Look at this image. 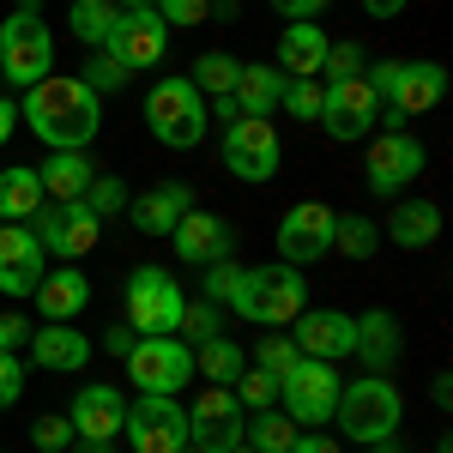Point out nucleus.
I'll return each mask as SVG.
<instances>
[{"label":"nucleus","mask_w":453,"mask_h":453,"mask_svg":"<svg viewBox=\"0 0 453 453\" xmlns=\"http://www.w3.org/2000/svg\"><path fill=\"white\" fill-rule=\"evenodd\" d=\"M290 441H296V423L284 418L279 405H260V411H248V418H242V448H254V453H290Z\"/></svg>","instance_id":"nucleus-32"},{"label":"nucleus","mask_w":453,"mask_h":453,"mask_svg":"<svg viewBox=\"0 0 453 453\" xmlns=\"http://www.w3.org/2000/svg\"><path fill=\"white\" fill-rule=\"evenodd\" d=\"M42 200H49V194H42V181H36L31 164L0 170V224H31Z\"/></svg>","instance_id":"nucleus-30"},{"label":"nucleus","mask_w":453,"mask_h":453,"mask_svg":"<svg viewBox=\"0 0 453 453\" xmlns=\"http://www.w3.org/2000/svg\"><path fill=\"white\" fill-rule=\"evenodd\" d=\"M121 363H127V381L140 387V393H181V387L194 381V345H181L175 333L134 339V350Z\"/></svg>","instance_id":"nucleus-10"},{"label":"nucleus","mask_w":453,"mask_h":453,"mask_svg":"<svg viewBox=\"0 0 453 453\" xmlns=\"http://www.w3.org/2000/svg\"><path fill=\"white\" fill-rule=\"evenodd\" d=\"M399 350H405V326H399L393 309L357 314V345H350V357H363V375H387L399 363Z\"/></svg>","instance_id":"nucleus-23"},{"label":"nucleus","mask_w":453,"mask_h":453,"mask_svg":"<svg viewBox=\"0 0 453 453\" xmlns=\"http://www.w3.org/2000/svg\"><path fill=\"white\" fill-rule=\"evenodd\" d=\"M429 399H435L441 411H448V405H453V381H448V375H435V381H429Z\"/></svg>","instance_id":"nucleus-53"},{"label":"nucleus","mask_w":453,"mask_h":453,"mask_svg":"<svg viewBox=\"0 0 453 453\" xmlns=\"http://www.w3.org/2000/svg\"><path fill=\"white\" fill-rule=\"evenodd\" d=\"M320 104H326V85H320V79H284L279 109L290 121H320Z\"/></svg>","instance_id":"nucleus-37"},{"label":"nucleus","mask_w":453,"mask_h":453,"mask_svg":"<svg viewBox=\"0 0 453 453\" xmlns=\"http://www.w3.org/2000/svg\"><path fill=\"white\" fill-rule=\"evenodd\" d=\"M236 109L242 115H260V121H273V109H279L284 97V73L273 67V61H254V67H242V79H236Z\"/></svg>","instance_id":"nucleus-29"},{"label":"nucleus","mask_w":453,"mask_h":453,"mask_svg":"<svg viewBox=\"0 0 453 453\" xmlns=\"http://www.w3.org/2000/svg\"><path fill=\"white\" fill-rule=\"evenodd\" d=\"M188 211H194V188L188 181H157V188H145V194L127 200V218H134L140 236H170Z\"/></svg>","instance_id":"nucleus-22"},{"label":"nucleus","mask_w":453,"mask_h":453,"mask_svg":"<svg viewBox=\"0 0 453 453\" xmlns=\"http://www.w3.org/2000/svg\"><path fill=\"white\" fill-rule=\"evenodd\" d=\"M333 423L339 435L357 441V448H375V441H393L399 423H405V399L387 375H357V381L339 387V405H333Z\"/></svg>","instance_id":"nucleus-3"},{"label":"nucleus","mask_w":453,"mask_h":453,"mask_svg":"<svg viewBox=\"0 0 453 453\" xmlns=\"http://www.w3.org/2000/svg\"><path fill=\"white\" fill-rule=\"evenodd\" d=\"M164 49H170V25L151 12V6H134V12H121L115 19V31H109L104 55H115L127 73H145L164 61Z\"/></svg>","instance_id":"nucleus-16"},{"label":"nucleus","mask_w":453,"mask_h":453,"mask_svg":"<svg viewBox=\"0 0 453 453\" xmlns=\"http://www.w3.org/2000/svg\"><path fill=\"white\" fill-rule=\"evenodd\" d=\"M290 453H345L333 435H320V429H296V441H290Z\"/></svg>","instance_id":"nucleus-48"},{"label":"nucleus","mask_w":453,"mask_h":453,"mask_svg":"<svg viewBox=\"0 0 453 453\" xmlns=\"http://www.w3.org/2000/svg\"><path fill=\"white\" fill-rule=\"evenodd\" d=\"M242 399L230 387H206L194 405H188V448L200 453H230L242 448Z\"/></svg>","instance_id":"nucleus-13"},{"label":"nucleus","mask_w":453,"mask_h":453,"mask_svg":"<svg viewBox=\"0 0 453 453\" xmlns=\"http://www.w3.org/2000/svg\"><path fill=\"white\" fill-rule=\"evenodd\" d=\"M91 175H97V164H91L85 151H49L42 170H36V181H42L49 200H85Z\"/></svg>","instance_id":"nucleus-28"},{"label":"nucleus","mask_w":453,"mask_h":453,"mask_svg":"<svg viewBox=\"0 0 453 453\" xmlns=\"http://www.w3.org/2000/svg\"><path fill=\"white\" fill-rule=\"evenodd\" d=\"M31 224H36L42 254H55V260H79V254H91L97 236H104V218L85 206V200H42Z\"/></svg>","instance_id":"nucleus-9"},{"label":"nucleus","mask_w":453,"mask_h":453,"mask_svg":"<svg viewBox=\"0 0 453 453\" xmlns=\"http://www.w3.org/2000/svg\"><path fill=\"white\" fill-rule=\"evenodd\" d=\"M363 73V49L357 42H333L326 61H320V85H339V79H357Z\"/></svg>","instance_id":"nucleus-43"},{"label":"nucleus","mask_w":453,"mask_h":453,"mask_svg":"<svg viewBox=\"0 0 453 453\" xmlns=\"http://www.w3.org/2000/svg\"><path fill=\"white\" fill-rule=\"evenodd\" d=\"M49 73H55V36L42 25V12H31V6L6 12V25H0V79L31 91Z\"/></svg>","instance_id":"nucleus-5"},{"label":"nucleus","mask_w":453,"mask_h":453,"mask_svg":"<svg viewBox=\"0 0 453 453\" xmlns=\"http://www.w3.org/2000/svg\"><path fill=\"white\" fill-rule=\"evenodd\" d=\"M115 19H121V6H115V0H73V12H67L73 36H79L85 49H104L109 31H115Z\"/></svg>","instance_id":"nucleus-34"},{"label":"nucleus","mask_w":453,"mask_h":453,"mask_svg":"<svg viewBox=\"0 0 453 453\" xmlns=\"http://www.w3.org/2000/svg\"><path fill=\"white\" fill-rule=\"evenodd\" d=\"M320 6H326V0H273V12H279L284 25H296V19H320Z\"/></svg>","instance_id":"nucleus-49"},{"label":"nucleus","mask_w":453,"mask_h":453,"mask_svg":"<svg viewBox=\"0 0 453 453\" xmlns=\"http://www.w3.org/2000/svg\"><path fill=\"white\" fill-rule=\"evenodd\" d=\"M145 127H151V140L170 145V151H194V145L206 140L211 115H206V97L194 91V79H157L145 91Z\"/></svg>","instance_id":"nucleus-4"},{"label":"nucleus","mask_w":453,"mask_h":453,"mask_svg":"<svg viewBox=\"0 0 453 453\" xmlns=\"http://www.w3.org/2000/svg\"><path fill=\"white\" fill-rule=\"evenodd\" d=\"M19 115L31 121V134L49 151H85L104 127V97L79 79V73H49L19 97Z\"/></svg>","instance_id":"nucleus-1"},{"label":"nucleus","mask_w":453,"mask_h":453,"mask_svg":"<svg viewBox=\"0 0 453 453\" xmlns=\"http://www.w3.org/2000/svg\"><path fill=\"white\" fill-rule=\"evenodd\" d=\"M375 248H381V224H369L363 211H339V218H333V254L369 260Z\"/></svg>","instance_id":"nucleus-35"},{"label":"nucleus","mask_w":453,"mask_h":453,"mask_svg":"<svg viewBox=\"0 0 453 453\" xmlns=\"http://www.w3.org/2000/svg\"><path fill=\"white\" fill-rule=\"evenodd\" d=\"M79 79H85L97 97H115V91H127V67H121L115 55H104V49H91V61L79 67Z\"/></svg>","instance_id":"nucleus-38"},{"label":"nucleus","mask_w":453,"mask_h":453,"mask_svg":"<svg viewBox=\"0 0 453 453\" xmlns=\"http://www.w3.org/2000/svg\"><path fill=\"white\" fill-rule=\"evenodd\" d=\"M19 345H31V320L19 309H6L0 314V350H19Z\"/></svg>","instance_id":"nucleus-47"},{"label":"nucleus","mask_w":453,"mask_h":453,"mask_svg":"<svg viewBox=\"0 0 453 453\" xmlns=\"http://www.w3.org/2000/svg\"><path fill=\"white\" fill-rule=\"evenodd\" d=\"M181 453H200V448H181Z\"/></svg>","instance_id":"nucleus-58"},{"label":"nucleus","mask_w":453,"mask_h":453,"mask_svg":"<svg viewBox=\"0 0 453 453\" xmlns=\"http://www.w3.org/2000/svg\"><path fill=\"white\" fill-rule=\"evenodd\" d=\"M230 393L242 399V411H260V405H279V375H266V369H242Z\"/></svg>","instance_id":"nucleus-41"},{"label":"nucleus","mask_w":453,"mask_h":453,"mask_svg":"<svg viewBox=\"0 0 453 453\" xmlns=\"http://www.w3.org/2000/svg\"><path fill=\"white\" fill-rule=\"evenodd\" d=\"M12 127H19V104H12V97H0V145L12 140Z\"/></svg>","instance_id":"nucleus-52"},{"label":"nucleus","mask_w":453,"mask_h":453,"mask_svg":"<svg viewBox=\"0 0 453 453\" xmlns=\"http://www.w3.org/2000/svg\"><path fill=\"white\" fill-rule=\"evenodd\" d=\"M79 453H115V441H73Z\"/></svg>","instance_id":"nucleus-54"},{"label":"nucleus","mask_w":453,"mask_h":453,"mask_svg":"<svg viewBox=\"0 0 453 453\" xmlns=\"http://www.w3.org/2000/svg\"><path fill=\"white\" fill-rule=\"evenodd\" d=\"M405 6H411V0H363V12H369V19H399Z\"/></svg>","instance_id":"nucleus-51"},{"label":"nucleus","mask_w":453,"mask_h":453,"mask_svg":"<svg viewBox=\"0 0 453 453\" xmlns=\"http://www.w3.org/2000/svg\"><path fill=\"white\" fill-rule=\"evenodd\" d=\"M248 369V350L236 345V339H206V345H194V375L211 387H236V375Z\"/></svg>","instance_id":"nucleus-31"},{"label":"nucleus","mask_w":453,"mask_h":453,"mask_svg":"<svg viewBox=\"0 0 453 453\" xmlns=\"http://www.w3.org/2000/svg\"><path fill=\"white\" fill-rule=\"evenodd\" d=\"M333 218L339 211L320 206V200H296V206L279 218V260L284 266H314L333 254Z\"/></svg>","instance_id":"nucleus-15"},{"label":"nucleus","mask_w":453,"mask_h":453,"mask_svg":"<svg viewBox=\"0 0 453 453\" xmlns=\"http://www.w3.org/2000/svg\"><path fill=\"white\" fill-rule=\"evenodd\" d=\"M326 49H333V36L320 31V19H296V25H284L279 36V61L273 67L284 79H320V61H326Z\"/></svg>","instance_id":"nucleus-26"},{"label":"nucleus","mask_w":453,"mask_h":453,"mask_svg":"<svg viewBox=\"0 0 453 453\" xmlns=\"http://www.w3.org/2000/svg\"><path fill=\"white\" fill-rule=\"evenodd\" d=\"M31 303L42 320H79L85 314V303H91V279L79 273V260H67V266H55V273H42V284L31 290Z\"/></svg>","instance_id":"nucleus-25"},{"label":"nucleus","mask_w":453,"mask_h":453,"mask_svg":"<svg viewBox=\"0 0 453 453\" xmlns=\"http://www.w3.org/2000/svg\"><path fill=\"white\" fill-rule=\"evenodd\" d=\"M279 164H284V145L273 134V121L242 115V121L224 127V170L236 175V181H273Z\"/></svg>","instance_id":"nucleus-11"},{"label":"nucleus","mask_w":453,"mask_h":453,"mask_svg":"<svg viewBox=\"0 0 453 453\" xmlns=\"http://www.w3.org/2000/svg\"><path fill=\"white\" fill-rule=\"evenodd\" d=\"M296 357H303V350L290 345V333H266V339H260V345H254V369H266V375H290V369H296Z\"/></svg>","instance_id":"nucleus-39"},{"label":"nucleus","mask_w":453,"mask_h":453,"mask_svg":"<svg viewBox=\"0 0 453 453\" xmlns=\"http://www.w3.org/2000/svg\"><path fill=\"white\" fill-rule=\"evenodd\" d=\"M175 242V260H188V266H211V260H230V248H236V230H230V218H218V211H188L181 224L170 230Z\"/></svg>","instance_id":"nucleus-20"},{"label":"nucleus","mask_w":453,"mask_h":453,"mask_svg":"<svg viewBox=\"0 0 453 453\" xmlns=\"http://www.w3.org/2000/svg\"><path fill=\"white\" fill-rule=\"evenodd\" d=\"M79 435H73V423L67 418H36L31 423V448L36 453H67Z\"/></svg>","instance_id":"nucleus-44"},{"label":"nucleus","mask_w":453,"mask_h":453,"mask_svg":"<svg viewBox=\"0 0 453 453\" xmlns=\"http://www.w3.org/2000/svg\"><path fill=\"white\" fill-rule=\"evenodd\" d=\"M115 6H121V12H134V6H151V0H115Z\"/></svg>","instance_id":"nucleus-56"},{"label":"nucleus","mask_w":453,"mask_h":453,"mask_svg":"<svg viewBox=\"0 0 453 453\" xmlns=\"http://www.w3.org/2000/svg\"><path fill=\"white\" fill-rule=\"evenodd\" d=\"M224 309H236L242 320H254V326H290L296 314L309 309V279H303V266H242V279H236V290H230V303Z\"/></svg>","instance_id":"nucleus-2"},{"label":"nucleus","mask_w":453,"mask_h":453,"mask_svg":"<svg viewBox=\"0 0 453 453\" xmlns=\"http://www.w3.org/2000/svg\"><path fill=\"white\" fill-rule=\"evenodd\" d=\"M375 121H381V97L369 91L363 73H357V79H339V85H326V104H320V127H326V140L357 145V140L375 134Z\"/></svg>","instance_id":"nucleus-12"},{"label":"nucleus","mask_w":453,"mask_h":453,"mask_svg":"<svg viewBox=\"0 0 453 453\" xmlns=\"http://www.w3.org/2000/svg\"><path fill=\"white\" fill-rule=\"evenodd\" d=\"M290 345L303 357H320V363H345L350 345H357V314L345 309H303L290 320Z\"/></svg>","instance_id":"nucleus-17"},{"label":"nucleus","mask_w":453,"mask_h":453,"mask_svg":"<svg viewBox=\"0 0 453 453\" xmlns=\"http://www.w3.org/2000/svg\"><path fill=\"white\" fill-rule=\"evenodd\" d=\"M151 12L170 25V31H188V25H206L211 0H151Z\"/></svg>","instance_id":"nucleus-42"},{"label":"nucleus","mask_w":453,"mask_h":453,"mask_svg":"<svg viewBox=\"0 0 453 453\" xmlns=\"http://www.w3.org/2000/svg\"><path fill=\"white\" fill-rule=\"evenodd\" d=\"M134 339H140L134 326H109V333H104V350H109V357H127V350H134Z\"/></svg>","instance_id":"nucleus-50"},{"label":"nucleus","mask_w":453,"mask_h":453,"mask_svg":"<svg viewBox=\"0 0 453 453\" xmlns=\"http://www.w3.org/2000/svg\"><path fill=\"white\" fill-rule=\"evenodd\" d=\"M448 97V67L441 61H399V73H393V85H387V109H399L405 121L411 115H423V109H435Z\"/></svg>","instance_id":"nucleus-21"},{"label":"nucleus","mask_w":453,"mask_h":453,"mask_svg":"<svg viewBox=\"0 0 453 453\" xmlns=\"http://www.w3.org/2000/svg\"><path fill=\"white\" fill-rule=\"evenodd\" d=\"M188 79H194V91L211 104V97H230V91H236L242 61H236V55H224V49H206V55L194 61V73H188Z\"/></svg>","instance_id":"nucleus-33"},{"label":"nucleus","mask_w":453,"mask_h":453,"mask_svg":"<svg viewBox=\"0 0 453 453\" xmlns=\"http://www.w3.org/2000/svg\"><path fill=\"white\" fill-rule=\"evenodd\" d=\"M49 273V254L31 224H0V296H31Z\"/></svg>","instance_id":"nucleus-18"},{"label":"nucleus","mask_w":453,"mask_h":453,"mask_svg":"<svg viewBox=\"0 0 453 453\" xmlns=\"http://www.w3.org/2000/svg\"><path fill=\"white\" fill-rule=\"evenodd\" d=\"M339 363H320V357H296V369L279 381V411L296 429H320V423H333V405H339Z\"/></svg>","instance_id":"nucleus-7"},{"label":"nucleus","mask_w":453,"mask_h":453,"mask_svg":"<svg viewBox=\"0 0 453 453\" xmlns=\"http://www.w3.org/2000/svg\"><path fill=\"white\" fill-rule=\"evenodd\" d=\"M73 435L79 441H115L121 435V423H127V399H121V387L109 381H85L79 393H73Z\"/></svg>","instance_id":"nucleus-19"},{"label":"nucleus","mask_w":453,"mask_h":453,"mask_svg":"<svg viewBox=\"0 0 453 453\" xmlns=\"http://www.w3.org/2000/svg\"><path fill=\"white\" fill-rule=\"evenodd\" d=\"M121 435H127L134 453H181L188 448V405H181V393H140L127 405Z\"/></svg>","instance_id":"nucleus-8"},{"label":"nucleus","mask_w":453,"mask_h":453,"mask_svg":"<svg viewBox=\"0 0 453 453\" xmlns=\"http://www.w3.org/2000/svg\"><path fill=\"white\" fill-rule=\"evenodd\" d=\"M85 206L97 211V218H115V211H127V181L121 175H91V188H85Z\"/></svg>","instance_id":"nucleus-40"},{"label":"nucleus","mask_w":453,"mask_h":453,"mask_svg":"<svg viewBox=\"0 0 453 453\" xmlns=\"http://www.w3.org/2000/svg\"><path fill=\"white\" fill-rule=\"evenodd\" d=\"M200 273H206V303L224 309L230 290H236V279H242V266H236V260H211V266H200Z\"/></svg>","instance_id":"nucleus-46"},{"label":"nucleus","mask_w":453,"mask_h":453,"mask_svg":"<svg viewBox=\"0 0 453 453\" xmlns=\"http://www.w3.org/2000/svg\"><path fill=\"white\" fill-rule=\"evenodd\" d=\"M423 140L411 134H381V140H369V157H363V181H369V194H381V200H399L411 181L423 175Z\"/></svg>","instance_id":"nucleus-14"},{"label":"nucleus","mask_w":453,"mask_h":453,"mask_svg":"<svg viewBox=\"0 0 453 453\" xmlns=\"http://www.w3.org/2000/svg\"><path fill=\"white\" fill-rule=\"evenodd\" d=\"M19 399H25V357L0 350V411H12Z\"/></svg>","instance_id":"nucleus-45"},{"label":"nucleus","mask_w":453,"mask_h":453,"mask_svg":"<svg viewBox=\"0 0 453 453\" xmlns=\"http://www.w3.org/2000/svg\"><path fill=\"white\" fill-rule=\"evenodd\" d=\"M31 363L49 375H79L91 363V339L73 326V320H42L31 333Z\"/></svg>","instance_id":"nucleus-24"},{"label":"nucleus","mask_w":453,"mask_h":453,"mask_svg":"<svg viewBox=\"0 0 453 453\" xmlns=\"http://www.w3.org/2000/svg\"><path fill=\"white\" fill-rule=\"evenodd\" d=\"M121 296H127V326L140 333V339H164L181 326V309H188V296H181V284H175L170 266H134L127 279H121Z\"/></svg>","instance_id":"nucleus-6"},{"label":"nucleus","mask_w":453,"mask_h":453,"mask_svg":"<svg viewBox=\"0 0 453 453\" xmlns=\"http://www.w3.org/2000/svg\"><path fill=\"white\" fill-rule=\"evenodd\" d=\"M218 333H224V309H218V303L200 296V303H188V309H181V326H175V339H181V345H206V339H218Z\"/></svg>","instance_id":"nucleus-36"},{"label":"nucleus","mask_w":453,"mask_h":453,"mask_svg":"<svg viewBox=\"0 0 453 453\" xmlns=\"http://www.w3.org/2000/svg\"><path fill=\"white\" fill-rule=\"evenodd\" d=\"M435 453H453V441H448V435H441V441H435Z\"/></svg>","instance_id":"nucleus-57"},{"label":"nucleus","mask_w":453,"mask_h":453,"mask_svg":"<svg viewBox=\"0 0 453 453\" xmlns=\"http://www.w3.org/2000/svg\"><path fill=\"white\" fill-rule=\"evenodd\" d=\"M363 453H405L399 441H375V448H363Z\"/></svg>","instance_id":"nucleus-55"},{"label":"nucleus","mask_w":453,"mask_h":453,"mask_svg":"<svg viewBox=\"0 0 453 453\" xmlns=\"http://www.w3.org/2000/svg\"><path fill=\"white\" fill-rule=\"evenodd\" d=\"M381 242H399V248H411V254L435 248L441 242V206L435 200H399L381 224Z\"/></svg>","instance_id":"nucleus-27"}]
</instances>
